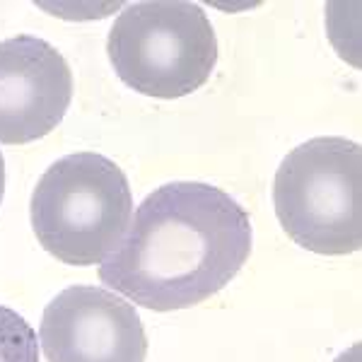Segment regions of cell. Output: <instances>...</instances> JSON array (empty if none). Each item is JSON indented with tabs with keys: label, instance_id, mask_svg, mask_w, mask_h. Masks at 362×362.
<instances>
[{
	"label": "cell",
	"instance_id": "4",
	"mask_svg": "<svg viewBox=\"0 0 362 362\" xmlns=\"http://www.w3.org/2000/svg\"><path fill=\"white\" fill-rule=\"evenodd\" d=\"M109 61L140 95L179 99L208 83L218 37L203 8L186 0H148L121 10L107 39Z\"/></svg>",
	"mask_w": 362,
	"mask_h": 362
},
{
	"label": "cell",
	"instance_id": "8",
	"mask_svg": "<svg viewBox=\"0 0 362 362\" xmlns=\"http://www.w3.org/2000/svg\"><path fill=\"white\" fill-rule=\"evenodd\" d=\"M3 191H5V160L0 153V201H3Z\"/></svg>",
	"mask_w": 362,
	"mask_h": 362
},
{
	"label": "cell",
	"instance_id": "6",
	"mask_svg": "<svg viewBox=\"0 0 362 362\" xmlns=\"http://www.w3.org/2000/svg\"><path fill=\"white\" fill-rule=\"evenodd\" d=\"M73 73L56 46L32 34L0 42V143L22 145L61 124Z\"/></svg>",
	"mask_w": 362,
	"mask_h": 362
},
{
	"label": "cell",
	"instance_id": "1",
	"mask_svg": "<svg viewBox=\"0 0 362 362\" xmlns=\"http://www.w3.org/2000/svg\"><path fill=\"white\" fill-rule=\"evenodd\" d=\"M251 218L227 191L174 181L145 198L99 278L131 302L174 312L201 305L242 271Z\"/></svg>",
	"mask_w": 362,
	"mask_h": 362
},
{
	"label": "cell",
	"instance_id": "5",
	"mask_svg": "<svg viewBox=\"0 0 362 362\" xmlns=\"http://www.w3.org/2000/svg\"><path fill=\"white\" fill-rule=\"evenodd\" d=\"M39 343L49 362H145L136 307L97 285H73L46 305Z\"/></svg>",
	"mask_w": 362,
	"mask_h": 362
},
{
	"label": "cell",
	"instance_id": "2",
	"mask_svg": "<svg viewBox=\"0 0 362 362\" xmlns=\"http://www.w3.org/2000/svg\"><path fill=\"white\" fill-rule=\"evenodd\" d=\"M131 213L124 169L97 153H73L54 162L29 203L39 244L68 266L102 264L124 237Z\"/></svg>",
	"mask_w": 362,
	"mask_h": 362
},
{
	"label": "cell",
	"instance_id": "7",
	"mask_svg": "<svg viewBox=\"0 0 362 362\" xmlns=\"http://www.w3.org/2000/svg\"><path fill=\"white\" fill-rule=\"evenodd\" d=\"M0 362H39V338L25 317L0 305Z\"/></svg>",
	"mask_w": 362,
	"mask_h": 362
},
{
	"label": "cell",
	"instance_id": "3",
	"mask_svg": "<svg viewBox=\"0 0 362 362\" xmlns=\"http://www.w3.org/2000/svg\"><path fill=\"white\" fill-rule=\"evenodd\" d=\"M362 150L348 138H312L280 162L276 215L295 244L324 256L362 247Z\"/></svg>",
	"mask_w": 362,
	"mask_h": 362
}]
</instances>
